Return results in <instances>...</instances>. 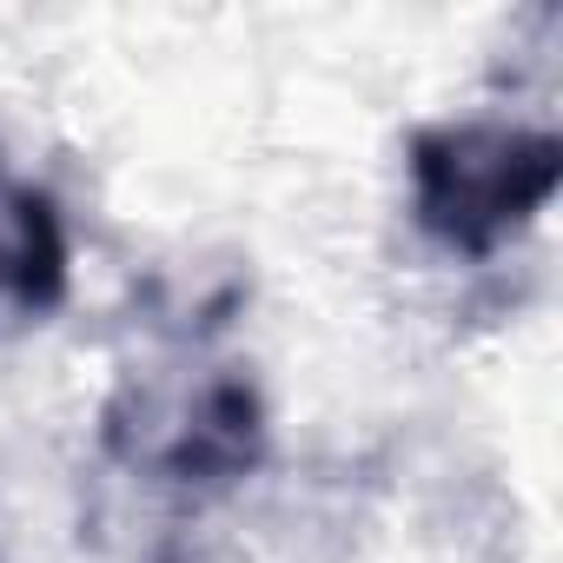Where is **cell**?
I'll return each mask as SVG.
<instances>
[{"instance_id":"obj_2","label":"cell","mask_w":563,"mask_h":563,"mask_svg":"<svg viewBox=\"0 0 563 563\" xmlns=\"http://www.w3.org/2000/svg\"><path fill=\"white\" fill-rule=\"evenodd\" d=\"M411 219L451 258H490L563 186V140L523 120H438L405 146Z\"/></svg>"},{"instance_id":"obj_3","label":"cell","mask_w":563,"mask_h":563,"mask_svg":"<svg viewBox=\"0 0 563 563\" xmlns=\"http://www.w3.org/2000/svg\"><path fill=\"white\" fill-rule=\"evenodd\" d=\"M67 299V225L41 186L0 179V339L41 325Z\"/></svg>"},{"instance_id":"obj_1","label":"cell","mask_w":563,"mask_h":563,"mask_svg":"<svg viewBox=\"0 0 563 563\" xmlns=\"http://www.w3.org/2000/svg\"><path fill=\"white\" fill-rule=\"evenodd\" d=\"M100 444L133 477L225 490L265 464V405L239 365H146L100 405Z\"/></svg>"}]
</instances>
